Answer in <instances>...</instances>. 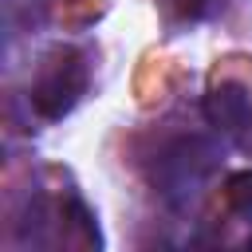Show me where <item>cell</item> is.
I'll return each instance as SVG.
<instances>
[{
	"label": "cell",
	"mask_w": 252,
	"mask_h": 252,
	"mask_svg": "<svg viewBox=\"0 0 252 252\" xmlns=\"http://www.w3.org/2000/svg\"><path fill=\"white\" fill-rule=\"evenodd\" d=\"M217 169V150L205 138H181L158 158V189L169 205H189Z\"/></svg>",
	"instance_id": "cell-1"
},
{
	"label": "cell",
	"mask_w": 252,
	"mask_h": 252,
	"mask_svg": "<svg viewBox=\"0 0 252 252\" xmlns=\"http://www.w3.org/2000/svg\"><path fill=\"white\" fill-rule=\"evenodd\" d=\"M83 87H87L83 55L71 51V47H67V51H55V55L43 63V71H39V79H35V87H32V106H35L43 118H63V114H71V106L79 102Z\"/></svg>",
	"instance_id": "cell-2"
},
{
	"label": "cell",
	"mask_w": 252,
	"mask_h": 252,
	"mask_svg": "<svg viewBox=\"0 0 252 252\" xmlns=\"http://www.w3.org/2000/svg\"><path fill=\"white\" fill-rule=\"evenodd\" d=\"M248 110H252V102L240 83H217L205 94V118H209V126H217L224 134H236L240 122L248 118Z\"/></svg>",
	"instance_id": "cell-3"
},
{
	"label": "cell",
	"mask_w": 252,
	"mask_h": 252,
	"mask_svg": "<svg viewBox=\"0 0 252 252\" xmlns=\"http://www.w3.org/2000/svg\"><path fill=\"white\" fill-rule=\"evenodd\" d=\"M224 201L236 217H248L252 220V169H240L224 181Z\"/></svg>",
	"instance_id": "cell-4"
},
{
	"label": "cell",
	"mask_w": 252,
	"mask_h": 252,
	"mask_svg": "<svg viewBox=\"0 0 252 252\" xmlns=\"http://www.w3.org/2000/svg\"><path fill=\"white\" fill-rule=\"evenodd\" d=\"M177 16H185V20H197V16H205L209 8H213V0H165Z\"/></svg>",
	"instance_id": "cell-5"
},
{
	"label": "cell",
	"mask_w": 252,
	"mask_h": 252,
	"mask_svg": "<svg viewBox=\"0 0 252 252\" xmlns=\"http://www.w3.org/2000/svg\"><path fill=\"white\" fill-rule=\"evenodd\" d=\"M236 142H240V150H252V110H248V118L240 122V130H236Z\"/></svg>",
	"instance_id": "cell-6"
}]
</instances>
